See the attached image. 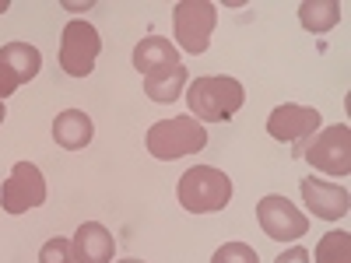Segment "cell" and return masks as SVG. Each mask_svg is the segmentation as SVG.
Instances as JSON below:
<instances>
[{"label": "cell", "instance_id": "1", "mask_svg": "<svg viewBox=\"0 0 351 263\" xmlns=\"http://www.w3.org/2000/svg\"><path fill=\"white\" fill-rule=\"evenodd\" d=\"M186 102H190L193 120L225 123L243 109L246 92H243V84L236 77H197L190 84V92H186Z\"/></svg>", "mask_w": 351, "mask_h": 263}, {"label": "cell", "instance_id": "2", "mask_svg": "<svg viewBox=\"0 0 351 263\" xmlns=\"http://www.w3.org/2000/svg\"><path fill=\"white\" fill-rule=\"evenodd\" d=\"M176 193H180V203L190 214H211L232 200V179L215 165H193L180 175Z\"/></svg>", "mask_w": 351, "mask_h": 263}, {"label": "cell", "instance_id": "3", "mask_svg": "<svg viewBox=\"0 0 351 263\" xmlns=\"http://www.w3.org/2000/svg\"><path fill=\"white\" fill-rule=\"evenodd\" d=\"M148 151L162 162H172V158H183V155H193V151H204L208 144V130H204L200 120L193 116H172V120H162L148 130Z\"/></svg>", "mask_w": 351, "mask_h": 263}, {"label": "cell", "instance_id": "4", "mask_svg": "<svg viewBox=\"0 0 351 263\" xmlns=\"http://www.w3.org/2000/svg\"><path fill=\"white\" fill-rule=\"evenodd\" d=\"M302 158L316 168V172H327V175H348L351 172V127L337 123L319 130L306 148Z\"/></svg>", "mask_w": 351, "mask_h": 263}, {"label": "cell", "instance_id": "5", "mask_svg": "<svg viewBox=\"0 0 351 263\" xmlns=\"http://www.w3.org/2000/svg\"><path fill=\"white\" fill-rule=\"evenodd\" d=\"M99 53H102V39L95 32V25H88L84 18L67 21L64 39H60V67L71 77H88L95 71Z\"/></svg>", "mask_w": 351, "mask_h": 263}, {"label": "cell", "instance_id": "6", "mask_svg": "<svg viewBox=\"0 0 351 263\" xmlns=\"http://www.w3.org/2000/svg\"><path fill=\"white\" fill-rule=\"evenodd\" d=\"M172 21H176V39L186 53H204L211 42V32H215V21H218V8L208 4V0H180L172 11Z\"/></svg>", "mask_w": 351, "mask_h": 263}, {"label": "cell", "instance_id": "7", "mask_svg": "<svg viewBox=\"0 0 351 263\" xmlns=\"http://www.w3.org/2000/svg\"><path fill=\"white\" fill-rule=\"evenodd\" d=\"M256 221L263 228V236L274 239V242H295L309 231V218L288 197H278V193L263 197L256 203Z\"/></svg>", "mask_w": 351, "mask_h": 263}, {"label": "cell", "instance_id": "8", "mask_svg": "<svg viewBox=\"0 0 351 263\" xmlns=\"http://www.w3.org/2000/svg\"><path fill=\"white\" fill-rule=\"evenodd\" d=\"M43 203H46V179H43L39 165L18 162L4 179V190H0V208L8 214H25L32 208H43Z\"/></svg>", "mask_w": 351, "mask_h": 263}, {"label": "cell", "instance_id": "9", "mask_svg": "<svg viewBox=\"0 0 351 263\" xmlns=\"http://www.w3.org/2000/svg\"><path fill=\"white\" fill-rule=\"evenodd\" d=\"M319 123H324V116H319L316 109L295 105V102H285V105H278V109L267 116V134H271L274 140L295 144V151L302 155L306 140L319 130Z\"/></svg>", "mask_w": 351, "mask_h": 263}, {"label": "cell", "instance_id": "10", "mask_svg": "<svg viewBox=\"0 0 351 263\" xmlns=\"http://www.w3.org/2000/svg\"><path fill=\"white\" fill-rule=\"evenodd\" d=\"M302 200H306L309 214L324 218V221H337L351 211V193L327 179H302Z\"/></svg>", "mask_w": 351, "mask_h": 263}, {"label": "cell", "instance_id": "11", "mask_svg": "<svg viewBox=\"0 0 351 263\" xmlns=\"http://www.w3.org/2000/svg\"><path fill=\"white\" fill-rule=\"evenodd\" d=\"M74 256L77 263H112V253H116V239L112 231L99 221H84L77 231H74Z\"/></svg>", "mask_w": 351, "mask_h": 263}, {"label": "cell", "instance_id": "12", "mask_svg": "<svg viewBox=\"0 0 351 263\" xmlns=\"http://www.w3.org/2000/svg\"><path fill=\"white\" fill-rule=\"evenodd\" d=\"M92 134H95V123H92V116L81 112V109H64L53 120V140L67 151H81L84 144L92 140Z\"/></svg>", "mask_w": 351, "mask_h": 263}, {"label": "cell", "instance_id": "13", "mask_svg": "<svg viewBox=\"0 0 351 263\" xmlns=\"http://www.w3.org/2000/svg\"><path fill=\"white\" fill-rule=\"evenodd\" d=\"M186 88V67L183 64H169L152 74H144V95L152 102H176Z\"/></svg>", "mask_w": 351, "mask_h": 263}, {"label": "cell", "instance_id": "14", "mask_svg": "<svg viewBox=\"0 0 351 263\" xmlns=\"http://www.w3.org/2000/svg\"><path fill=\"white\" fill-rule=\"evenodd\" d=\"M169 64H180V49H176L169 39L148 36V39L137 42V49H134V67H137L141 74H152V71L169 67Z\"/></svg>", "mask_w": 351, "mask_h": 263}, {"label": "cell", "instance_id": "15", "mask_svg": "<svg viewBox=\"0 0 351 263\" xmlns=\"http://www.w3.org/2000/svg\"><path fill=\"white\" fill-rule=\"evenodd\" d=\"M0 64H4L21 84H28L43 67V53L36 46H28V42H8L4 49H0Z\"/></svg>", "mask_w": 351, "mask_h": 263}, {"label": "cell", "instance_id": "16", "mask_svg": "<svg viewBox=\"0 0 351 263\" xmlns=\"http://www.w3.org/2000/svg\"><path fill=\"white\" fill-rule=\"evenodd\" d=\"M299 21L306 32H330L341 21V4L337 0H302L299 4Z\"/></svg>", "mask_w": 351, "mask_h": 263}, {"label": "cell", "instance_id": "17", "mask_svg": "<svg viewBox=\"0 0 351 263\" xmlns=\"http://www.w3.org/2000/svg\"><path fill=\"white\" fill-rule=\"evenodd\" d=\"M313 263H351V231H327L313 253Z\"/></svg>", "mask_w": 351, "mask_h": 263}, {"label": "cell", "instance_id": "18", "mask_svg": "<svg viewBox=\"0 0 351 263\" xmlns=\"http://www.w3.org/2000/svg\"><path fill=\"white\" fill-rule=\"evenodd\" d=\"M39 263H77L74 242H71V239H49V242H43Z\"/></svg>", "mask_w": 351, "mask_h": 263}, {"label": "cell", "instance_id": "19", "mask_svg": "<svg viewBox=\"0 0 351 263\" xmlns=\"http://www.w3.org/2000/svg\"><path fill=\"white\" fill-rule=\"evenodd\" d=\"M211 263H260V256H256V249L246 246V242H225V246L211 256Z\"/></svg>", "mask_w": 351, "mask_h": 263}, {"label": "cell", "instance_id": "20", "mask_svg": "<svg viewBox=\"0 0 351 263\" xmlns=\"http://www.w3.org/2000/svg\"><path fill=\"white\" fill-rule=\"evenodd\" d=\"M274 263H313V256H309V249H302V246H291V249L281 253Z\"/></svg>", "mask_w": 351, "mask_h": 263}, {"label": "cell", "instance_id": "21", "mask_svg": "<svg viewBox=\"0 0 351 263\" xmlns=\"http://www.w3.org/2000/svg\"><path fill=\"white\" fill-rule=\"evenodd\" d=\"M8 8H11V4H8V0H0V14H4V11H8Z\"/></svg>", "mask_w": 351, "mask_h": 263}, {"label": "cell", "instance_id": "22", "mask_svg": "<svg viewBox=\"0 0 351 263\" xmlns=\"http://www.w3.org/2000/svg\"><path fill=\"white\" fill-rule=\"evenodd\" d=\"M4 116H8V112H4V102H0V123H4Z\"/></svg>", "mask_w": 351, "mask_h": 263}, {"label": "cell", "instance_id": "23", "mask_svg": "<svg viewBox=\"0 0 351 263\" xmlns=\"http://www.w3.org/2000/svg\"><path fill=\"white\" fill-rule=\"evenodd\" d=\"M123 263H144V260H123Z\"/></svg>", "mask_w": 351, "mask_h": 263}]
</instances>
